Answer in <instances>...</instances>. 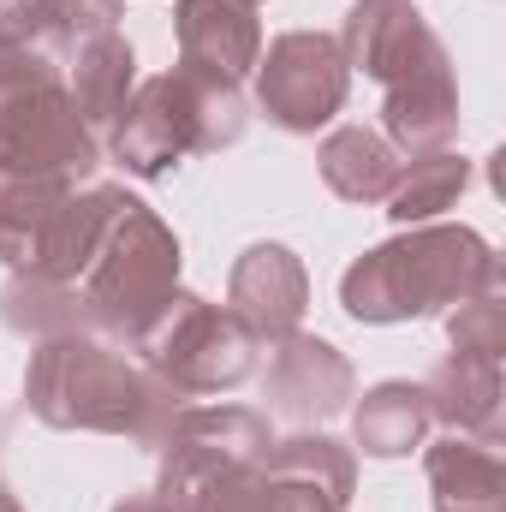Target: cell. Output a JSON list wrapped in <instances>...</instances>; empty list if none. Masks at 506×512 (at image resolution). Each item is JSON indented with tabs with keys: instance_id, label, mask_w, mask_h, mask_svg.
I'll return each instance as SVG.
<instances>
[{
	"instance_id": "obj_19",
	"label": "cell",
	"mask_w": 506,
	"mask_h": 512,
	"mask_svg": "<svg viewBox=\"0 0 506 512\" xmlns=\"http://www.w3.org/2000/svg\"><path fill=\"white\" fill-rule=\"evenodd\" d=\"M429 441V405L417 382H376L352 405V447L370 459H405Z\"/></svg>"
},
{
	"instance_id": "obj_18",
	"label": "cell",
	"mask_w": 506,
	"mask_h": 512,
	"mask_svg": "<svg viewBox=\"0 0 506 512\" xmlns=\"http://www.w3.org/2000/svg\"><path fill=\"white\" fill-rule=\"evenodd\" d=\"M316 167H322V185L340 197V203H381L399 179V149L370 126H334L316 143Z\"/></svg>"
},
{
	"instance_id": "obj_3",
	"label": "cell",
	"mask_w": 506,
	"mask_h": 512,
	"mask_svg": "<svg viewBox=\"0 0 506 512\" xmlns=\"http://www.w3.org/2000/svg\"><path fill=\"white\" fill-rule=\"evenodd\" d=\"M501 286V251L459 221H423L399 227L376 251H364L340 274V304L352 322L393 328V322H423L447 316L453 304Z\"/></svg>"
},
{
	"instance_id": "obj_8",
	"label": "cell",
	"mask_w": 506,
	"mask_h": 512,
	"mask_svg": "<svg viewBox=\"0 0 506 512\" xmlns=\"http://www.w3.org/2000/svg\"><path fill=\"white\" fill-rule=\"evenodd\" d=\"M268 447H274V429L251 405H179L155 441V459H161L155 501L167 512H185L215 477L256 465Z\"/></svg>"
},
{
	"instance_id": "obj_13",
	"label": "cell",
	"mask_w": 506,
	"mask_h": 512,
	"mask_svg": "<svg viewBox=\"0 0 506 512\" xmlns=\"http://www.w3.org/2000/svg\"><path fill=\"white\" fill-rule=\"evenodd\" d=\"M179 66L245 84L262 60V18L251 0H173Z\"/></svg>"
},
{
	"instance_id": "obj_9",
	"label": "cell",
	"mask_w": 506,
	"mask_h": 512,
	"mask_svg": "<svg viewBox=\"0 0 506 512\" xmlns=\"http://www.w3.org/2000/svg\"><path fill=\"white\" fill-rule=\"evenodd\" d=\"M256 108L268 114V126L292 131V137H316L352 90V66L340 54V42L328 30H286L262 48L256 60Z\"/></svg>"
},
{
	"instance_id": "obj_11",
	"label": "cell",
	"mask_w": 506,
	"mask_h": 512,
	"mask_svg": "<svg viewBox=\"0 0 506 512\" xmlns=\"http://www.w3.org/2000/svg\"><path fill=\"white\" fill-rule=\"evenodd\" d=\"M358 399V376H352V358L322 340V334H286L274 340V358H268V405L292 423H328L340 417L346 405Z\"/></svg>"
},
{
	"instance_id": "obj_6",
	"label": "cell",
	"mask_w": 506,
	"mask_h": 512,
	"mask_svg": "<svg viewBox=\"0 0 506 512\" xmlns=\"http://www.w3.org/2000/svg\"><path fill=\"white\" fill-rule=\"evenodd\" d=\"M120 191L126 185L78 191L66 179L0 173V262L12 274H42V280H72L78 286Z\"/></svg>"
},
{
	"instance_id": "obj_25",
	"label": "cell",
	"mask_w": 506,
	"mask_h": 512,
	"mask_svg": "<svg viewBox=\"0 0 506 512\" xmlns=\"http://www.w3.org/2000/svg\"><path fill=\"white\" fill-rule=\"evenodd\" d=\"M0 512H24V501H18V495H12L6 483H0Z\"/></svg>"
},
{
	"instance_id": "obj_14",
	"label": "cell",
	"mask_w": 506,
	"mask_h": 512,
	"mask_svg": "<svg viewBox=\"0 0 506 512\" xmlns=\"http://www.w3.org/2000/svg\"><path fill=\"white\" fill-rule=\"evenodd\" d=\"M423 387L429 423H447V435H471L501 447V358L483 352H447Z\"/></svg>"
},
{
	"instance_id": "obj_24",
	"label": "cell",
	"mask_w": 506,
	"mask_h": 512,
	"mask_svg": "<svg viewBox=\"0 0 506 512\" xmlns=\"http://www.w3.org/2000/svg\"><path fill=\"white\" fill-rule=\"evenodd\" d=\"M114 512H167V507H161L155 495H126V501H120Z\"/></svg>"
},
{
	"instance_id": "obj_17",
	"label": "cell",
	"mask_w": 506,
	"mask_h": 512,
	"mask_svg": "<svg viewBox=\"0 0 506 512\" xmlns=\"http://www.w3.org/2000/svg\"><path fill=\"white\" fill-rule=\"evenodd\" d=\"M66 90L78 102V114L108 137V126L120 120V108L137 90V54L120 30H96V36H78L72 42V60H66Z\"/></svg>"
},
{
	"instance_id": "obj_26",
	"label": "cell",
	"mask_w": 506,
	"mask_h": 512,
	"mask_svg": "<svg viewBox=\"0 0 506 512\" xmlns=\"http://www.w3.org/2000/svg\"><path fill=\"white\" fill-rule=\"evenodd\" d=\"M251 6H262V0H251Z\"/></svg>"
},
{
	"instance_id": "obj_15",
	"label": "cell",
	"mask_w": 506,
	"mask_h": 512,
	"mask_svg": "<svg viewBox=\"0 0 506 512\" xmlns=\"http://www.w3.org/2000/svg\"><path fill=\"white\" fill-rule=\"evenodd\" d=\"M381 137L399 149V161L453 149V137H459V78H453V66L381 90Z\"/></svg>"
},
{
	"instance_id": "obj_22",
	"label": "cell",
	"mask_w": 506,
	"mask_h": 512,
	"mask_svg": "<svg viewBox=\"0 0 506 512\" xmlns=\"http://www.w3.org/2000/svg\"><path fill=\"white\" fill-rule=\"evenodd\" d=\"M441 322H447V340H453V352L506 358V292H501V286H489V292H477V298L453 304Z\"/></svg>"
},
{
	"instance_id": "obj_7",
	"label": "cell",
	"mask_w": 506,
	"mask_h": 512,
	"mask_svg": "<svg viewBox=\"0 0 506 512\" xmlns=\"http://www.w3.org/2000/svg\"><path fill=\"white\" fill-rule=\"evenodd\" d=\"M131 358L143 370H155L179 399H209V393H233V387L251 382L256 364H262V340L227 304H209V298L179 286L173 304L131 346Z\"/></svg>"
},
{
	"instance_id": "obj_12",
	"label": "cell",
	"mask_w": 506,
	"mask_h": 512,
	"mask_svg": "<svg viewBox=\"0 0 506 512\" xmlns=\"http://www.w3.org/2000/svg\"><path fill=\"white\" fill-rule=\"evenodd\" d=\"M227 310L251 322V334L262 346L298 334L304 310H310V274L304 256L286 245H251L227 274Z\"/></svg>"
},
{
	"instance_id": "obj_2",
	"label": "cell",
	"mask_w": 506,
	"mask_h": 512,
	"mask_svg": "<svg viewBox=\"0 0 506 512\" xmlns=\"http://www.w3.org/2000/svg\"><path fill=\"white\" fill-rule=\"evenodd\" d=\"M24 405L36 423L66 435L84 429V435H126L137 447H155L185 399L155 370H143L120 340L60 334V340H36L24 364Z\"/></svg>"
},
{
	"instance_id": "obj_10",
	"label": "cell",
	"mask_w": 506,
	"mask_h": 512,
	"mask_svg": "<svg viewBox=\"0 0 506 512\" xmlns=\"http://www.w3.org/2000/svg\"><path fill=\"white\" fill-rule=\"evenodd\" d=\"M334 42H340L346 66L364 72V78L381 84V90L453 66L447 42L435 36V24H429L411 0H358V6L346 12V24H340Z\"/></svg>"
},
{
	"instance_id": "obj_5",
	"label": "cell",
	"mask_w": 506,
	"mask_h": 512,
	"mask_svg": "<svg viewBox=\"0 0 506 512\" xmlns=\"http://www.w3.org/2000/svg\"><path fill=\"white\" fill-rule=\"evenodd\" d=\"M179 262H185V251H179L173 227L143 197L120 191V203H114V215H108V227L96 239L90 268L78 274V292H84V304L96 316V334L120 340L131 352L149 334V322L173 304Z\"/></svg>"
},
{
	"instance_id": "obj_16",
	"label": "cell",
	"mask_w": 506,
	"mask_h": 512,
	"mask_svg": "<svg viewBox=\"0 0 506 512\" xmlns=\"http://www.w3.org/2000/svg\"><path fill=\"white\" fill-rule=\"evenodd\" d=\"M423 477L435 512H506V465L501 447L471 435H441L423 447Z\"/></svg>"
},
{
	"instance_id": "obj_1",
	"label": "cell",
	"mask_w": 506,
	"mask_h": 512,
	"mask_svg": "<svg viewBox=\"0 0 506 512\" xmlns=\"http://www.w3.org/2000/svg\"><path fill=\"white\" fill-rule=\"evenodd\" d=\"M72 42L36 0H0V173L78 185L102 167V131L66 90Z\"/></svg>"
},
{
	"instance_id": "obj_20",
	"label": "cell",
	"mask_w": 506,
	"mask_h": 512,
	"mask_svg": "<svg viewBox=\"0 0 506 512\" xmlns=\"http://www.w3.org/2000/svg\"><path fill=\"white\" fill-rule=\"evenodd\" d=\"M0 322L24 340H60V334H96V316L72 280L12 274L0 286Z\"/></svg>"
},
{
	"instance_id": "obj_23",
	"label": "cell",
	"mask_w": 506,
	"mask_h": 512,
	"mask_svg": "<svg viewBox=\"0 0 506 512\" xmlns=\"http://www.w3.org/2000/svg\"><path fill=\"white\" fill-rule=\"evenodd\" d=\"M42 18H54L66 36H96V30H120L126 0H36Z\"/></svg>"
},
{
	"instance_id": "obj_4",
	"label": "cell",
	"mask_w": 506,
	"mask_h": 512,
	"mask_svg": "<svg viewBox=\"0 0 506 512\" xmlns=\"http://www.w3.org/2000/svg\"><path fill=\"white\" fill-rule=\"evenodd\" d=\"M251 126V102L239 84L173 66L131 90L120 120L102 137V155H114L131 179H167L185 155H221Z\"/></svg>"
},
{
	"instance_id": "obj_21",
	"label": "cell",
	"mask_w": 506,
	"mask_h": 512,
	"mask_svg": "<svg viewBox=\"0 0 506 512\" xmlns=\"http://www.w3.org/2000/svg\"><path fill=\"white\" fill-rule=\"evenodd\" d=\"M471 185V161L459 149H435V155H411L399 161V179L393 191L381 197L393 227H423V221H441Z\"/></svg>"
}]
</instances>
